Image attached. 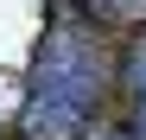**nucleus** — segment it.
Returning <instances> with one entry per match:
<instances>
[{
	"label": "nucleus",
	"instance_id": "obj_1",
	"mask_svg": "<svg viewBox=\"0 0 146 140\" xmlns=\"http://www.w3.org/2000/svg\"><path fill=\"white\" fill-rule=\"evenodd\" d=\"M108 83H114V57H108L102 26H89L76 13H57L44 45H38V64H32L19 140H83Z\"/></svg>",
	"mask_w": 146,
	"mask_h": 140
},
{
	"label": "nucleus",
	"instance_id": "obj_4",
	"mask_svg": "<svg viewBox=\"0 0 146 140\" xmlns=\"http://www.w3.org/2000/svg\"><path fill=\"white\" fill-rule=\"evenodd\" d=\"M95 140H127V134H95Z\"/></svg>",
	"mask_w": 146,
	"mask_h": 140
},
{
	"label": "nucleus",
	"instance_id": "obj_3",
	"mask_svg": "<svg viewBox=\"0 0 146 140\" xmlns=\"http://www.w3.org/2000/svg\"><path fill=\"white\" fill-rule=\"evenodd\" d=\"M83 7H89V26L102 32H127V26L146 32V0H83Z\"/></svg>",
	"mask_w": 146,
	"mask_h": 140
},
{
	"label": "nucleus",
	"instance_id": "obj_2",
	"mask_svg": "<svg viewBox=\"0 0 146 140\" xmlns=\"http://www.w3.org/2000/svg\"><path fill=\"white\" fill-rule=\"evenodd\" d=\"M121 89H127V140H146V32L121 64Z\"/></svg>",
	"mask_w": 146,
	"mask_h": 140
}]
</instances>
